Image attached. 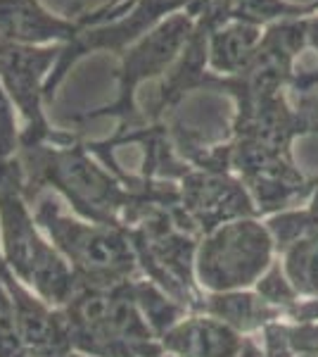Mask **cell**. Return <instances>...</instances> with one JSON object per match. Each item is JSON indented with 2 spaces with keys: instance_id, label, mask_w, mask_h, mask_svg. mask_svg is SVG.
I'll list each match as a JSON object with an SVG mask.
<instances>
[{
  "instance_id": "cell-1",
  "label": "cell",
  "mask_w": 318,
  "mask_h": 357,
  "mask_svg": "<svg viewBox=\"0 0 318 357\" xmlns=\"http://www.w3.org/2000/svg\"><path fill=\"white\" fill-rule=\"evenodd\" d=\"M195 17L188 13H176L166 17L159 26L131 43L119 57V72L117 84L119 93L117 100L109 105L100 107V110L86 112L84 117H119L121 122H129L131 114H136V93L143 84L150 79H164V74L176 65L181 57L183 48L193 36Z\"/></svg>"
},
{
  "instance_id": "cell-2",
  "label": "cell",
  "mask_w": 318,
  "mask_h": 357,
  "mask_svg": "<svg viewBox=\"0 0 318 357\" xmlns=\"http://www.w3.org/2000/svg\"><path fill=\"white\" fill-rule=\"evenodd\" d=\"M62 45H17L0 38V84L10 102L24 114L26 129L22 131V148L43 146L45 141H67V136L50 129L43 114V89L53 72Z\"/></svg>"
},
{
  "instance_id": "cell-3",
  "label": "cell",
  "mask_w": 318,
  "mask_h": 357,
  "mask_svg": "<svg viewBox=\"0 0 318 357\" xmlns=\"http://www.w3.org/2000/svg\"><path fill=\"white\" fill-rule=\"evenodd\" d=\"M269 238L252 222H235L205 241L198 257L200 279L207 289L230 291L247 286L269 262Z\"/></svg>"
},
{
  "instance_id": "cell-4",
  "label": "cell",
  "mask_w": 318,
  "mask_h": 357,
  "mask_svg": "<svg viewBox=\"0 0 318 357\" xmlns=\"http://www.w3.org/2000/svg\"><path fill=\"white\" fill-rule=\"evenodd\" d=\"M81 31L79 17H65L40 0H0V38L17 45H67Z\"/></svg>"
},
{
  "instance_id": "cell-5",
  "label": "cell",
  "mask_w": 318,
  "mask_h": 357,
  "mask_svg": "<svg viewBox=\"0 0 318 357\" xmlns=\"http://www.w3.org/2000/svg\"><path fill=\"white\" fill-rule=\"evenodd\" d=\"M264 29L247 22H218L209 29L207 36V67H212V74L218 77H235L245 72L252 57L257 55L262 43Z\"/></svg>"
},
{
  "instance_id": "cell-6",
  "label": "cell",
  "mask_w": 318,
  "mask_h": 357,
  "mask_svg": "<svg viewBox=\"0 0 318 357\" xmlns=\"http://www.w3.org/2000/svg\"><path fill=\"white\" fill-rule=\"evenodd\" d=\"M306 36H309L311 43H314L316 48H318V20H314V22H309V24H306Z\"/></svg>"
}]
</instances>
